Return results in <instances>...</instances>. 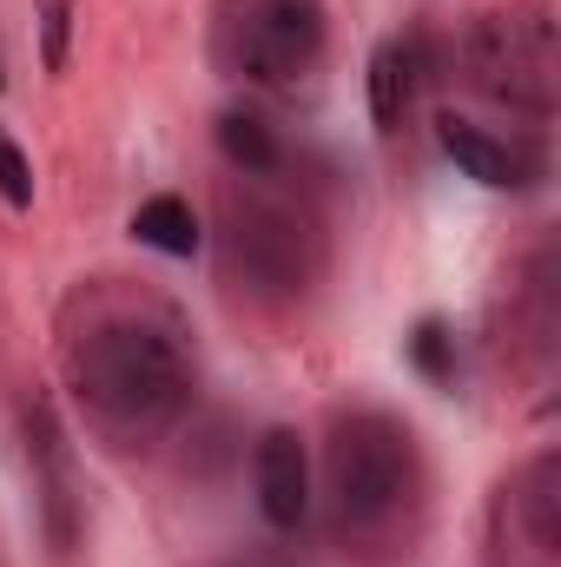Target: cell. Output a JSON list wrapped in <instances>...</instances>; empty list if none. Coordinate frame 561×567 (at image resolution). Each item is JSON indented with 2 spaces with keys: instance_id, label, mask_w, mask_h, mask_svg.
Here are the masks:
<instances>
[{
  "instance_id": "obj_1",
  "label": "cell",
  "mask_w": 561,
  "mask_h": 567,
  "mask_svg": "<svg viewBox=\"0 0 561 567\" xmlns=\"http://www.w3.org/2000/svg\"><path fill=\"white\" fill-rule=\"evenodd\" d=\"M67 370L86 416L120 442H152L192 410V357L178 330L159 317H100L93 330L73 337Z\"/></svg>"
},
{
  "instance_id": "obj_2",
  "label": "cell",
  "mask_w": 561,
  "mask_h": 567,
  "mask_svg": "<svg viewBox=\"0 0 561 567\" xmlns=\"http://www.w3.org/2000/svg\"><path fill=\"white\" fill-rule=\"evenodd\" d=\"M324 495L337 542H390L417 502V435L390 410H344L324 442Z\"/></svg>"
},
{
  "instance_id": "obj_3",
  "label": "cell",
  "mask_w": 561,
  "mask_h": 567,
  "mask_svg": "<svg viewBox=\"0 0 561 567\" xmlns=\"http://www.w3.org/2000/svg\"><path fill=\"white\" fill-rule=\"evenodd\" d=\"M456 66H462L469 93H482L489 106H502L516 120H549L555 113V40H549V20L476 13L462 27Z\"/></svg>"
},
{
  "instance_id": "obj_4",
  "label": "cell",
  "mask_w": 561,
  "mask_h": 567,
  "mask_svg": "<svg viewBox=\"0 0 561 567\" xmlns=\"http://www.w3.org/2000/svg\"><path fill=\"white\" fill-rule=\"evenodd\" d=\"M212 53L232 80L297 86L324 60V0H218Z\"/></svg>"
},
{
  "instance_id": "obj_5",
  "label": "cell",
  "mask_w": 561,
  "mask_h": 567,
  "mask_svg": "<svg viewBox=\"0 0 561 567\" xmlns=\"http://www.w3.org/2000/svg\"><path fill=\"white\" fill-rule=\"evenodd\" d=\"M218 245H225L232 278L245 284L252 297H265V303L304 297V284L317 271L310 225L284 198L252 192V185H225V198H218Z\"/></svg>"
},
{
  "instance_id": "obj_6",
  "label": "cell",
  "mask_w": 561,
  "mask_h": 567,
  "mask_svg": "<svg viewBox=\"0 0 561 567\" xmlns=\"http://www.w3.org/2000/svg\"><path fill=\"white\" fill-rule=\"evenodd\" d=\"M20 435H27V475H33V508H40L47 548L60 561H73V548H80V495H73V449H67V429L53 416V403H27Z\"/></svg>"
},
{
  "instance_id": "obj_7",
  "label": "cell",
  "mask_w": 561,
  "mask_h": 567,
  "mask_svg": "<svg viewBox=\"0 0 561 567\" xmlns=\"http://www.w3.org/2000/svg\"><path fill=\"white\" fill-rule=\"evenodd\" d=\"M252 482H258V515L278 535L304 528V515H310V455H304V435L297 429H265L258 435Z\"/></svg>"
},
{
  "instance_id": "obj_8",
  "label": "cell",
  "mask_w": 561,
  "mask_h": 567,
  "mask_svg": "<svg viewBox=\"0 0 561 567\" xmlns=\"http://www.w3.org/2000/svg\"><path fill=\"white\" fill-rule=\"evenodd\" d=\"M436 140H442V152L456 158L462 178H476V185H489V192H522V185L542 178V158H536V152H522V145L482 133L476 120L442 113V120H436Z\"/></svg>"
},
{
  "instance_id": "obj_9",
  "label": "cell",
  "mask_w": 561,
  "mask_h": 567,
  "mask_svg": "<svg viewBox=\"0 0 561 567\" xmlns=\"http://www.w3.org/2000/svg\"><path fill=\"white\" fill-rule=\"evenodd\" d=\"M502 515H516L522 522V535H529V561L536 567H555L561 561V462L542 449L509 488H502Z\"/></svg>"
},
{
  "instance_id": "obj_10",
  "label": "cell",
  "mask_w": 561,
  "mask_h": 567,
  "mask_svg": "<svg viewBox=\"0 0 561 567\" xmlns=\"http://www.w3.org/2000/svg\"><path fill=\"white\" fill-rule=\"evenodd\" d=\"M417 80H422V40H384L377 53H370V73H364V86H370V120H377V133H397L404 126V113H410V100H417Z\"/></svg>"
},
{
  "instance_id": "obj_11",
  "label": "cell",
  "mask_w": 561,
  "mask_h": 567,
  "mask_svg": "<svg viewBox=\"0 0 561 567\" xmlns=\"http://www.w3.org/2000/svg\"><path fill=\"white\" fill-rule=\"evenodd\" d=\"M133 238L152 245V251H165V258H192L205 231H198V212L178 192H159V198H145L140 212H133Z\"/></svg>"
},
{
  "instance_id": "obj_12",
  "label": "cell",
  "mask_w": 561,
  "mask_h": 567,
  "mask_svg": "<svg viewBox=\"0 0 561 567\" xmlns=\"http://www.w3.org/2000/svg\"><path fill=\"white\" fill-rule=\"evenodd\" d=\"M218 152H225V165L245 172V178H265V172L284 165L278 133H272L258 113H218Z\"/></svg>"
},
{
  "instance_id": "obj_13",
  "label": "cell",
  "mask_w": 561,
  "mask_h": 567,
  "mask_svg": "<svg viewBox=\"0 0 561 567\" xmlns=\"http://www.w3.org/2000/svg\"><path fill=\"white\" fill-rule=\"evenodd\" d=\"M410 363L429 383H456V337H449L442 317H422L417 330H410Z\"/></svg>"
},
{
  "instance_id": "obj_14",
  "label": "cell",
  "mask_w": 561,
  "mask_h": 567,
  "mask_svg": "<svg viewBox=\"0 0 561 567\" xmlns=\"http://www.w3.org/2000/svg\"><path fill=\"white\" fill-rule=\"evenodd\" d=\"M73 7H80V0H40V66H47V73H67Z\"/></svg>"
},
{
  "instance_id": "obj_15",
  "label": "cell",
  "mask_w": 561,
  "mask_h": 567,
  "mask_svg": "<svg viewBox=\"0 0 561 567\" xmlns=\"http://www.w3.org/2000/svg\"><path fill=\"white\" fill-rule=\"evenodd\" d=\"M0 198H7V212H33V165L7 140V126H0Z\"/></svg>"
},
{
  "instance_id": "obj_16",
  "label": "cell",
  "mask_w": 561,
  "mask_h": 567,
  "mask_svg": "<svg viewBox=\"0 0 561 567\" xmlns=\"http://www.w3.org/2000/svg\"><path fill=\"white\" fill-rule=\"evenodd\" d=\"M225 567H265V561H225Z\"/></svg>"
},
{
  "instance_id": "obj_17",
  "label": "cell",
  "mask_w": 561,
  "mask_h": 567,
  "mask_svg": "<svg viewBox=\"0 0 561 567\" xmlns=\"http://www.w3.org/2000/svg\"><path fill=\"white\" fill-rule=\"evenodd\" d=\"M0 86H7V73H0Z\"/></svg>"
}]
</instances>
